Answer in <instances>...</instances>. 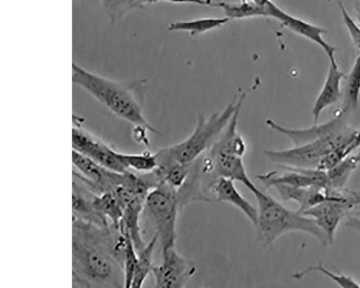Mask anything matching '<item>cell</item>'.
Masks as SVG:
<instances>
[{"label": "cell", "instance_id": "obj_1", "mask_svg": "<svg viewBox=\"0 0 360 288\" xmlns=\"http://www.w3.org/2000/svg\"><path fill=\"white\" fill-rule=\"evenodd\" d=\"M125 235L112 225L102 227L73 218L72 286L125 287Z\"/></svg>", "mask_w": 360, "mask_h": 288}, {"label": "cell", "instance_id": "obj_2", "mask_svg": "<svg viewBox=\"0 0 360 288\" xmlns=\"http://www.w3.org/2000/svg\"><path fill=\"white\" fill-rule=\"evenodd\" d=\"M72 82L91 96L119 119L133 126L159 131L150 124L143 111V88L146 79L115 80L72 65Z\"/></svg>", "mask_w": 360, "mask_h": 288}, {"label": "cell", "instance_id": "obj_3", "mask_svg": "<svg viewBox=\"0 0 360 288\" xmlns=\"http://www.w3.org/2000/svg\"><path fill=\"white\" fill-rule=\"evenodd\" d=\"M241 107L237 108L213 146L193 164L199 178L209 190L221 178L241 183L250 192L257 188L250 179L244 163L245 140L237 131Z\"/></svg>", "mask_w": 360, "mask_h": 288}, {"label": "cell", "instance_id": "obj_4", "mask_svg": "<svg viewBox=\"0 0 360 288\" xmlns=\"http://www.w3.org/2000/svg\"><path fill=\"white\" fill-rule=\"evenodd\" d=\"M257 201V222L255 225L258 241L267 249L274 247L277 240L290 233L311 235L322 245L330 244L326 235L311 218L284 207L271 195L257 187L251 191Z\"/></svg>", "mask_w": 360, "mask_h": 288}, {"label": "cell", "instance_id": "obj_5", "mask_svg": "<svg viewBox=\"0 0 360 288\" xmlns=\"http://www.w3.org/2000/svg\"><path fill=\"white\" fill-rule=\"evenodd\" d=\"M245 98V93L238 99L236 96L222 112H214L208 118L199 115L194 131L187 138L156 153L158 166L172 162L194 163L213 146Z\"/></svg>", "mask_w": 360, "mask_h": 288}, {"label": "cell", "instance_id": "obj_6", "mask_svg": "<svg viewBox=\"0 0 360 288\" xmlns=\"http://www.w3.org/2000/svg\"><path fill=\"white\" fill-rule=\"evenodd\" d=\"M358 131L349 125L340 131L314 142L283 150H265L264 155L280 168L320 169L328 157L335 152L348 157L354 152Z\"/></svg>", "mask_w": 360, "mask_h": 288}, {"label": "cell", "instance_id": "obj_7", "mask_svg": "<svg viewBox=\"0 0 360 288\" xmlns=\"http://www.w3.org/2000/svg\"><path fill=\"white\" fill-rule=\"evenodd\" d=\"M180 207L177 190L164 181L150 192L143 214L153 225L161 242L162 252L175 247L176 221Z\"/></svg>", "mask_w": 360, "mask_h": 288}, {"label": "cell", "instance_id": "obj_8", "mask_svg": "<svg viewBox=\"0 0 360 288\" xmlns=\"http://www.w3.org/2000/svg\"><path fill=\"white\" fill-rule=\"evenodd\" d=\"M359 205L357 191L347 188L344 191L333 192L329 199L303 214L314 220L331 244L341 222Z\"/></svg>", "mask_w": 360, "mask_h": 288}, {"label": "cell", "instance_id": "obj_9", "mask_svg": "<svg viewBox=\"0 0 360 288\" xmlns=\"http://www.w3.org/2000/svg\"><path fill=\"white\" fill-rule=\"evenodd\" d=\"M84 120L74 117L72 129L73 150L92 159L116 172L129 171L119 158V152L110 144L82 127Z\"/></svg>", "mask_w": 360, "mask_h": 288}, {"label": "cell", "instance_id": "obj_10", "mask_svg": "<svg viewBox=\"0 0 360 288\" xmlns=\"http://www.w3.org/2000/svg\"><path fill=\"white\" fill-rule=\"evenodd\" d=\"M72 163L73 176L98 194L112 192L125 177V173L112 171L75 150L72 152Z\"/></svg>", "mask_w": 360, "mask_h": 288}, {"label": "cell", "instance_id": "obj_11", "mask_svg": "<svg viewBox=\"0 0 360 288\" xmlns=\"http://www.w3.org/2000/svg\"><path fill=\"white\" fill-rule=\"evenodd\" d=\"M162 262L155 266L153 274L156 288H183L196 273L194 264L180 255L175 247L163 252Z\"/></svg>", "mask_w": 360, "mask_h": 288}, {"label": "cell", "instance_id": "obj_12", "mask_svg": "<svg viewBox=\"0 0 360 288\" xmlns=\"http://www.w3.org/2000/svg\"><path fill=\"white\" fill-rule=\"evenodd\" d=\"M266 13L267 17L278 20L283 26L288 28L290 31L320 46L327 55L330 63L338 64L335 56L337 48L323 39V36L326 34V31L323 28L290 15L272 1L267 4Z\"/></svg>", "mask_w": 360, "mask_h": 288}, {"label": "cell", "instance_id": "obj_13", "mask_svg": "<svg viewBox=\"0 0 360 288\" xmlns=\"http://www.w3.org/2000/svg\"><path fill=\"white\" fill-rule=\"evenodd\" d=\"M343 115L342 112L338 117L324 124H314L311 127L303 129H288L270 119H267L266 124L270 129L285 136L293 146H300L331 136L347 126Z\"/></svg>", "mask_w": 360, "mask_h": 288}, {"label": "cell", "instance_id": "obj_14", "mask_svg": "<svg viewBox=\"0 0 360 288\" xmlns=\"http://www.w3.org/2000/svg\"><path fill=\"white\" fill-rule=\"evenodd\" d=\"M72 187L73 218L102 227L110 225L96 209L94 201L98 193L75 176Z\"/></svg>", "mask_w": 360, "mask_h": 288}, {"label": "cell", "instance_id": "obj_15", "mask_svg": "<svg viewBox=\"0 0 360 288\" xmlns=\"http://www.w3.org/2000/svg\"><path fill=\"white\" fill-rule=\"evenodd\" d=\"M209 191L214 196V201L232 205L243 212L255 227L258 216L257 208L239 192L233 181L224 178H219Z\"/></svg>", "mask_w": 360, "mask_h": 288}, {"label": "cell", "instance_id": "obj_16", "mask_svg": "<svg viewBox=\"0 0 360 288\" xmlns=\"http://www.w3.org/2000/svg\"><path fill=\"white\" fill-rule=\"evenodd\" d=\"M285 202L292 201L298 207L300 213L321 204L332 196L330 192L320 187H291L287 185H276L274 187Z\"/></svg>", "mask_w": 360, "mask_h": 288}, {"label": "cell", "instance_id": "obj_17", "mask_svg": "<svg viewBox=\"0 0 360 288\" xmlns=\"http://www.w3.org/2000/svg\"><path fill=\"white\" fill-rule=\"evenodd\" d=\"M345 77L338 64L330 63L323 88L312 110L314 124H319L321 114L325 109L340 101L342 96L341 84Z\"/></svg>", "mask_w": 360, "mask_h": 288}, {"label": "cell", "instance_id": "obj_18", "mask_svg": "<svg viewBox=\"0 0 360 288\" xmlns=\"http://www.w3.org/2000/svg\"><path fill=\"white\" fill-rule=\"evenodd\" d=\"M360 164V151L354 152L331 169L327 170V190L328 192L344 191L347 185Z\"/></svg>", "mask_w": 360, "mask_h": 288}, {"label": "cell", "instance_id": "obj_19", "mask_svg": "<svg viewBox=\"0 0 360 288\" xmlns=\"http://www.w3.org/2000/svg\"><path fill=\"white\" fill-rule=\"evenodd\" d=\"M230 20L229 18L224 17L173 22L169 25L168 30L169 32H186L189 33L191 37H195L220 27Z\"/></svg>", "mask_w": 360, "mask_h": 288}, {"label": "cell", "instance_id": "obj_20", "mask_svg": "<svg viewBox=\"0 0 360 288\" xmlns=\"http://www.w3.org/2000/svg\"><path fill=\"white\" fill-rule=\"evenodd\" d=\"M159 241L158 235L154 234L147 244L138 252L136 264L131 288L141 287L155 267L153 256L156 245Z\"/></svg>", "mask_w": 360, "mask_h": 288}, {"label": "cell", "instance_id": "obj_21", "mask_svg": "<svg viewBox=\"0 0 360 288\" xmlns=\"http://www.w3.org/2000/svg\"><path fill=\"white\" fill-rule=\"evenodd\" d=\"M98 212L116 229L121 230L124 209L111 192L98 194L94 201Z\"/></svg>", "mask_w": 360, "mask_h": 288}, {"label": "cell", "instance_id": "obj_22", "mask_svg": "<svg viewBox=\"0 0 360 288\" xmlns=\"http://www.w3.org/2000/svg\"><path fill=\"white\" fill-rule=\"evenodd\" d=\"M360 97V51L347 79L342 113L356 110Z\"/></svg>", "mask_w": 360, "mask_h": 288}, {"label": "cell", "instance_id": "obj_23", "mask_svg": "<svg viewBox=\"0 0 360 288\" xmlns=\"http://www.w3.org/2000/svg\"><path fill=\"white\" fill-rule=\"evenodd\" d=\"M119 158L129 171L145 174L154 171L158 166L156 153L146 151L140 154L119 152Z\"/></svg>", "mask_w": 360, "mask_h": 288}, {"label": "cell", "instance_id": "obj_24", "mask_svg": "<svg viewBox=\"0 0 360 288\" xmlns=\"http://www.w3.org/2000/svg\"><path fill=\"white\" fill-rule=\"evenodd\" d=\"M266 5L265 6H259L252 2H241V4H238L220 2L214 3V7L222 9L226 17L232 20L254 17H267Z\"/></svg>", "mask_w": 360, "mask_h": 288}, {"label": "cell", "instance_id": "obj_25", "mask_svg": "<svg viewBox=\"0 0 360 288\" xmlns=\"http://www.w3.org/2000/svg\"><path fill=\"white\" fill-rule=\"evenodd\" d=\"M107 16L114 23L138 9L136 0H100Z\"/></svg>", "mask_w": 360, "mask_h": 288}, {"label": "cell", "instance_id": "obj_26", "mask_svg": "<svg viewBox=\"0 0 360 288\" xmlns=\"http://www.w3.org/2000/svg\"><path fill=\"white\" fill-rule=\"evenodd\" d=\"M313 273L322 274L323 275L328 277L330 280H333L335 283L342 287H360V283L356 281L353 277L344 273L337 274L333 271L328 270L321 263L314 266H311L307 270L298 273L295 275V277L297 279L302 278Z\"/></svg>", "mask_w": 360, "mask_h": 288}, {"label": "cell", "instance_id": "obj_27", "mask_svg": "<svg viewBox=\"0 0 360 288\" xmlns=\"http://www.w3.org/2000/svg\"><path fill=\"white\" fill-rule=\"evenodd\" d=\"M123 233L125 235V245L124 249L125 287L131 288L138 262V251L130 235L127 233Z\"/></svg>", "mask_w": 360, "mask_h": 288}, {"label": "cell", "instance_id": "obj_28", "mask_svg": "<svg viewBox=\"0 0 360 288\" xmlns=\"http://www.w3.org/2000/svg\"><path fill=\"white\" fill-rule=\"evenodd\" d=\"M339 6L342 15L344 22L347 29L350 38L354 45L360 51V27L358 23H356L354 20L349 15L347 9L342 2L339 3Z\"/></svg>", "mask_w": 360, "mask_h": 288}, {"label": "cell", "instance_id": "obj_29", "mask_svg": "<svg viewBox=\"0 0 360 288\" xmlns=\"http://www.w3.org/2000/svg\"><path fill=\"white\" fill-rule=\"evenodd\" d=\"M148 132H153L148 128L142 126H134L132 136L135 142L146 148L149 146Z\"/></svg>", "mask_w": 360, "mask_h": 288}, {"label": "cell", "instance_id": "obj_30", "mask_svg": "<svg viewBox=\"0 0 360 288\" xmlns=\"http://www.w3.org/2000/svg\"><path fill=\"white\" fill-rule=\"evenodd\" d=\"M360 196V190H357ZM346 225L360 233V205L356 207L346 218Z\"/></svg>", "mask_w": 360, "mask_h": 288}, {"label": "cell", "instance_id": "obj_31", "mask_svg": "<svg viewBox=\"0 0 360 288\" xmlns=\"http://www.w3.org/2000/svg\"><path fill=\"white\" fill-rule=\"evenodd\" d=\"M158 3H170L174 4H195L202 6L214 7L212 0H158Z\"/></svg>", "mask_w": 360, "mask_h": 288}, {"label": "cell", "instance_id": "obj_32", "mask_svg": "<svg viewBox=\"0 0 360 288\" xmlns=\"http://www.w3.org/2000/svg\"><path fill=\"white\" fill-rule=\"evenodd\" d=\"M158 0H136L138 9H142L148 4H156Z\"/></svg>", "mask_w": 360, "mask_h": 288}, {"label": "cell", "instance_id": "obj_33", "mask_svg": "<svg viewBox=\"0 0 360 288\" xmlns=\"http://www.w3.org/2000/svg\"><path fill=\"white\" fill-rule=\"evenodd\" d=\"M360 148V130H358L356 138L353 143V150L356 151Z\"/></svg>", "mask_w": 360, "mask_h": 288}, {"label": "cell", "instance_id": "obj_34", "mask_svg": "<svg viewBox=\"0 0 360 288\" xmlns=\"http://www.w3.org/2000/svg\"><path fill=\"white\" fill-rule=\"evenodd\" d=\"M355 11L356 15V18L358 21V24L360 27V1L356 3L355 5Z\"/></svg>", "mask_w": 360, "mask_h": 288}, {"label": "cell", "instance_id": "obj_35", "mask_svg": "<svg viewBox=\"0 0 360 288\" xmlns=\"http://www.w3.org/2000/svg\"><path fill=\"white\" fill-rule=\"evenodd\" d=\"M327 1L330 2V1H332V0H327Z\"/></svg>", "mask_w": 360, "mask_h": 288}]
</instances>
